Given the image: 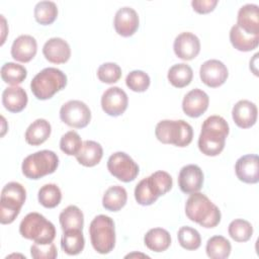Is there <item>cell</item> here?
<instances>
[{
  "instance_id": "1",
  "label": "cell",
  "mask_w": 259,
  "mask_h": 259,
  "mask_svg": "<svg viewBox=\"0 0 259 259\" xmlns=\"http://www.w3.org/2000/svg\"><path fill=\"white\" fill-rule=\"evenodd\" d=\"M229 124L220 115L207 117L202 125L198 138V148L205 156H218L225 148L226 138L229 135Z\"/></svg>"
},
{
  "instance_id": "2",
  "label": "cell",
  "mask_w": 259,
  "mask_h": 259,
  "mask_svg": "<svg viewBox=\"0 0 259 259\" xmlns=\"http://www.w3.org/2000/svg\"><path fill=\"white\" fill-rule=\"evenodd\" d=\"M185 214L194 223L203 228H214L221 222V210L210 199L200 193L194 192L187 198L185 203Z\"/></svg>"
},
{
  "instance_id": "3",
  "label": "cell",
  "mask_w": 259,
  "mask_h": 259,
  "mask_svg": "<svg viewBox=\"0 0 259 259\" xmlns=\"http://www.w3.org/2000/svg\"><path fill=\"white\" fill-rule=\"evenodd\" d=\"M67 85V76L60 69L49 67L37 73L30 82L33 95L39 100L52 98Z\"/></svg>"
},
{
  "instance_id": "4",
  "label": "cell",
  "mask_w": 259,
  "mask_h": 259,
  "mask_svg": "<svg viewBox=\"0 0 259 259\" xmlns=\"http://www.w3.org/2000/svg\"><path fill=\"white\" fill-rule=\"evenodd\" d=\"M20 235L34 243L48 244L56 238V228L42 214L38 212H29L19 225Z\"/></svg>"
},
{
  "instance_id": "5",
  "label": "cell",
  "mask_w": 259,
  "mask_h": 259,
  "mask_svg": "<svg viewBox=\"0 0 259 259\" xmlns=\"http://www.w3.org/2000/svg\"><path fill=\"white\" fill-rule=\"evenodd\" d=\"M92 247L99 254H108L115 246V230L113 220L105 214L95 217L89 226Z\"/></svg>"
},
{
  "instance_id": "6",
  "label": "cell",
  "mask_w": 259,
  "mask_h": 259,
  "mask_svg": "<svg viewBox=\"0 0 259 259\" xmlns=\"http://www.w3.org/2000/svg\"><path fill=\"white\" fill-rule=\"evenodd\" d=\"M156 138L163 144H172L176 147L188 146L193 138L192 126L183 119H164L157 123Z\"/></svg>"
},
{
  "instance_id": "7",
  "label": "cell",
  "mask_w": 259,
  "mask_h": 259,
  "mask_svg": "<svg viewBox=\"0 0 259 259\" xmlns=\"http://www.w3.org/2000/svg\"><path fill=\"white\" fill-rule=\"evenodd\" d=\"M26 199L25 188L18 182L7 183L1 191L0 223L11 224L19 214Z\"/></svg>"
},
{
  "instance_id": "8",
  "label": "cell",
  "mask_w": 259,
  "mask_h": 259,
  "mask_svg": "<svg viewBox=\"0 0 259 259\" xmlns=\"http://www.w3.org/2000/svg\"><path fill=\"white\" fill-rule=\"evenodd\" d=\"M59 165L57 154L50 150H41L28 155L22 162L23 175L29 179H39L54 173Z\"/></svg>"
},
{
  "instance_id": "9",
  "label": "cell",
  "mask_w": 259,
  "mask_h": 259,
  "mask_svg": "<svg viewBox=\"0 0 259 259\" xmlns=\"http://www.w3.org/2000/svg\"><path fill=\"white\" fill-rule=\"evenodd\" d=\"M107 169L112 176L122 182L135 180L140 171L138 164L123 152H116L108 158Z\"/></svg>"
},
{
  "instance_id": "10",
  "label": "cell",
  "mask_w": 259,
  "mask_h": 259,
  "mask_svg": "<svg viewBox=\"0 0 259 259\" xmlns=\"http://www.w3.org/2000/svg\"><path fill=\"white\" fill-rule=\"evenodd\" d=\"M60 118L69 126L83 128L90 122L91 111L84 102L80 100H70L62 105Z\"/></svg>"
},
{
  "instance_id": "11",
  "label": "cell",
  "mask_w": 259,
  "mask_h": 259,
  "mask_svg": "<svg viewBox=\"0 0 259 259\" xmlns=\"http://www.w3.org/2000/svg\"><path fill=\"white\" fill-rule=\"evenodd\" d=\"M128 98L119 87H110L104 91L101 97V107L110 116L121 115L127 108Z\"/></svg>"
},
{
  "instance_id": "12",
  "label": "cell",
  "mask_w": 259,
  "mask_h": 259,
  "mask_svg": "<svg viewBox=\"0 0 259 259\" xmlns=\"http://www.w3.org/2000/svg\"><path fill=\"white\" fill-rule=\"evenodd\" d=\"M199 76L206 86L217 88L223 85L229 76L227 67L219 60H207L199 69Z\"/></svg>"
},
{
  "instance_id": "13",
  "label": "cell",
  "mask_w": 259,
  "mask_h": 259,
  "mask_svg": "<svg viewBox=\"0 0 259 259\" xmlns=\"http://www.w3.org/2000/svg\"><path fill=\"white\" fill-rule=\"evenodd\" d=\"M178 185L180 190L185 194L199 191L203 185L202 170L194 164L182 167L178 175Z\"/></svg>"
},
{
  "instance_id": "14",
  "label": "cell",
  "mask_w": 259,
  "mask_h": 259,
  "mask_svg": "<svg viewBox=\"0 0 259 259\" xmlns=\"http://www.w3.org/2000/svg\"><path fill=\"white\" fill-rule=\"evenodd\" d=\"M175 55L184 61L193 60L200 52L199 38L188 31L181 32L178 34L173 44Z\"/></svg>"
},
{
  "instance_id": "15",
  "label": "cell",
  "mask_w": 259,
  "mask_h": 259,
  "mask_svg": "<svg viewBox=\"0 0 259 259\" xmlns=\"http://www.w3.org/2000/svg\"><path fill=\"white\" fill-rule=\"evenodd\" d=\"M235 172L240 181L255 184L259 181V159L257 155L248 154L240 157L235 165Z\"/></svg>"
},
{
  "instance_id": "16",
  "label": "cell",
  "mask_w": 259,
  "mask_h": 259,
  "mask_svg": "<svg viewBox=\"0 0 259 259\" xmlns=\"http://www.w3.org/2000/svg\"><path fill=\"white\" fill-rule=\"evenodd\" d=\"M115 31L124 37L133 35L139 27V15L137 11L131 7L119 8L114 16L113 21Z\"/></svg>"
},
{
  "instance_id": "17",
  "label": "cell",
  "mask_w": 259,
  "mask_h": 259,
  "mask_svg": "<svg viewBox=\"0 0 259 259\" xmlns=\"http://www.w3.org/2000/svg\"><path fill=\"white\" fill-rule=\"evenodd\" d=\"M208 95L201 89L190 90L183 98L182 109L190 117H198L204 113L208 107Z\"/></svg>"
},
{
  "instance_id": "18",
  "label": "cell",
  "mask_w": 259,
  "mask_h": 259,
  "mask_svg": "<svg viewBox=\"0 0 259 259\" xmlns=\"http://www.w3.org/2000/svg\"><path fill=\"white\" fill-rule=\"evenodd\" d=\"M45 58L53 64H64L71 57L69 44L61 37H52L46 41L42 48Z\"/></svg>"
},
{
  "instance_id": "19",
  "label": "cell",
  "mask_w": 259,
  "mask_h": 259,
  "mask_svg": "<svg viewBox=\"0 0 259 259\" xmlns=\"http://www.w3.org/2000/svg\"><path fill=\"white\" fill-rule=\"evenodd\" d=\"M258 109L255 103L243 99L238 101L233 109L232 116L235 123L241 128H249L256 123Z\"/></svg>"
},
{
  "instance_id": "20",
  "label": "cell",
  "mask_w": 259,
  "mask_h": 259,
  "mask_svg": "<svg viewBox=\"0 0 259 259\" xmlns=\"http://www.w3.org/2000/svg\"><path fill=\"white\" fill-rule=\"evenodd\" d=\"M37 44L33 36L22 34L16 37L11 47L12 58L20 63H28L36 55Z\"/></svg>"
},
{
  "instance_id": "21",
  "label": "cell",
  "mask_w": 259,
  "mask_h": 259,
  "mask_svg": "<svg viewBox=\"0 0 259 259\" xmlns=\"http://www.w3.org/2000/svg\"><path fill=\"white\" fill-rule=\"evenodd\" d=\"M237 25L246 33L259 35V7L256 4H246L238 11Z\"/></svg>"
},
{
  "instance_id": "22",
  "label": "cell",
  "mask_w": 259,
  "mask_h": 259,
  "mask_svg": "<svg viewBox=\"0 0 259 259\" xmlns=\"http://www.w3.org/2000/svg\"><path fill=\"white\" fill-rule=\"evenodd\" d=\"M27 100L25 90L19 86L7 87L2 93V103L4 107L13 113L23 110L27 104Z\"/></svg>"
},
{
  "instance_id": "23",
  "label": "cell",
  "mask_w": 259,
  "mask_h": 259,
  "mask_svg": "<svg viewBox=\"0 0 259 259\" xmlns=\"http://www.w3.org/2000/svg\"><path fill=\"white\" fill-rule=\"evenodd\" d=\"M103 156V150L100 144L94 141H85L81 150L76 155L77 161L85 167H93L97 165Z\"/></svg>"
},
{
  "instance_id": "24",
  "label": "cell",
  "mask_w": 259,
  "mask_h": 259,
  "mask_svg": "<svg viewBox=\"0 0 259 259\" xmlns=\"http://www.w3.org/2000/svg\"><path fill=\"white\" fill-rule=\"evenodd\" d=\"M51 124L44 118H38L29 124L25 132V141L31 146H38L45 143L51 135Z\"/></svg>"
},
{
  "instance_id": "25",
  "label": "cell",
  "mask_w": 259,
  "mask_h": 259,
  "mask_svg": "<svg viewBox=\"0 0 259 259\" xmlns=\"http://www.w3.org/2000/svg\"><path fill=\"white\" fill-rule=\"evenodd\" d=\"M144 243L151 251L163 252L170 247L171 236L165 229L154 228L147 232L144 237Z\"/></svg>"
},
{
  "instance_id": "26",
  "label": "cell",
  "mask_w": 259,
  "mask_h": 259,
  "mask_svg": "<svg viewBox=\"0 0 259 259\" xmlns=\"http://www.w3.org/2000/svg\"><path fill=\"white\" fill-rule=\"evenodd\" d=\"M230 41L236 50L240 52H250L258 47L259 35L248 34L235 24L230 30Z\"/></svg>"
},
{
  "instance_id": "27",
  "label": "cell",
  "mask_w": 259,
  "mask_h": 259,
  "mask_svg": "<svg viewBox=\"0 0 259 259\" xmlns=\"http://www.w3.org/2000/svg\"><path fill=\"white\" fill-rule=\"evenodd\" d=\"M85 246V239L82 230L70 229L64 231L61 239V247L68 255H77L81 253Z\"/></svg>"
},
{
  "instance_id": "28",
  "label": "cell",
  "mask_w": 259,
  "mask_h": 259,
  "mask_svg": "<svg viewBox=\"0 0 259 259\" xmlns=\"http://www.w3.org/2000/svg\"><path fill=\"white\" fill-rule=\"evenodd\" d=\"M127 200L126 190L119 185L109 187L102 198V205L109 211H118L121 209Z\"/></svg>"
},
{
  "instance_id": "29",
  "label": "cell",
  "mask_w": 259,
  "mask_h": 259,
  "mask_svg": "<svg viewBox=\"0 0 259 259\" xmlns=\"http://www.w3.org/2000/svg\"><path fill=\"white\" fill-rule=\"evenodd\" d=\"M168 80L176 88H183L190 84L193 78V71L187 64H175L168 71Z\"/></svg>"
},
{
  "instance_id": "30",
  "label": "cell",
  "mask_w": 259,
  "mask_h": 259,
  "mask_svg": "<svg viewBox=\"0 0 259 259\" xmlns=\"http://www.w3.org/2000/svg\"><path fill=\"white\" fill-rule=\"evenodd\" d=\"M59 221L63 231L70 229L82 230L84 225V215L78 206L69 205L60 213Z\"/></svg>"
},
{
  "instance_id": "31",
  "label": "cell",
  "mask_w": 259,
  "mask_h": 259,
  "mask_svg": "<svg viewBox=\"0 0 259 259\" xmlns=\"http://www.w3.org/2000/svg\"><path fill=\"white\" fill-rule=\"evenodd\" d=\"M232 246L229 240L223 236H213L207 240L205 251L209 258L225 259L229 257Z\"/></svg>"
},
{
  "instance_id": "32",
  "label": "cell",
  "mask_w": 259,
  "mask_h": 259,
  "mask_svg": "<svg viewBox=\"0 0 259 259\" xmlns=\"http://www.w3.org/2000/svg\"><path fill=\"white\" fill-rule=\"evenodd\" d=\"M27 76L26 69L16 63H5L1 68L2 80L12 86L22 83Z\"/></svg>"
},
{
  "instance_id": "33",
  "label": "cell",
  "mask_w": 259,
  "mask_h": 259,
  "mask_svg": "<svg viewBox=\"0 0 259 259\" xmlns=\"http://www.w3.org/2000/svg\"><path fill=\"white\" fill-rule=\"evenodd\" d=\"M58 16V7L55 2L40 1L34 7V18L42 25L52 24Z\"/></svg>"
},
{
  "instance_id": "34",
  "label": "cell",
  "mask_w": 259,
  "mask_h": 259,
  "mask_svg": "<svg viewBox=\"0 0 259 259\" xmlns=\"http://www.w3.org/2000/svg\"><path fill=\"white\" fill-rule=\"evenodd\" d=\"M230 237L236 242H247L251 239L253 234L252 225L243 219H237L231 222L228 229Z\"/></svg>"
},
{
  "instance_id": "35",
  "label": "cell",
  "mask_w": 259,
  "mask_h": 259,
  "mask_svg": "<svg viewBox=\"0 0 259 259\" xmlns=\"http://www.w3.org/2000/svg\"><path fill=\"white\" fill-rule=\"evenodd\" d=\"M38 202L47 207V208H54L56 207L62 199V192L54 183H49L40 187L38 190Z\"/></svg>"
},
{
  "instance_id": "36",
  "label": "cell",
  "mask_w": 259,
  "mask_h": 259,
  "mask_svg": "<svg viewBox=\"0 0 259 259\" xmlns=\"http://www.w3.org/2000/svg\"><path fill=\"white\" fill-rule=\"evenodd\" d=\"M180 246L186 250L192 251L200 247L201 238L197 230L191 227H181L177 234Z\"/></svg>"
},
{
  "instance_id": "37",
  "label": "cell",
  "mask_w": 259,
  "mask_h": 259,
  "mask_svg": "<svg viewBox=\"0 0 259 259\" xmlns=\"http://www.w3.org/2000/svg\"><path fill=\"white\" fill-rule=\"evenodd\" d=\"M135 198L141 205H151L158 199V196L153 190L148 177L142 179L137 184L135 188Z\"/></svg>"
},
{
  "instance_id": "38",
  "label": "cell",
  "mask_w": 259,
  "mask_h": 259,
  "mask_svg": "<svg viewBox=\"0 0 259 259\" xmlns=\"http://www.w3.org/2000/svg\"><path fill=\"white\" fill-rule=\"evenodd\" d=\"M150 184L152 188L154 189L155 193L159 196L166 194L173 185L172 177L170 176L169 173L165 171H156L149 177Z\"/></svg>"
},
{
  "instance_id": "39",
  "label": "cell",
  "mask_w": 259,
  "mask_h": 259,
  "mask_svg": "<svg viewBox=\"0 0 259 259\" xmlns=\"http://www.w3.org/2000/svg\"><path fill=\"white\" fill-rule=\"evenodd\" d=\"M82 145V140L75 131L67 132L60 141V149L68 156H76L81 150Z\"/></svg>"
},
{
  "instance_id": "40",
  "label": "cell",
  "mask_w": 259,
  "mask_h": 259,
  "mask_svg": "<svg viewBox=\"0 0 259 259\" xmlns=\"http://www.w3.org/2000/svg\"><path fill=\"white\" fill-rule=\"evenodd\" d=\"M150 77L141 70L132 71L125 78L126 86L135 92H144L150 86Z\"/></svg>"
},
{
  "instance_id": "41",
  "label": "cell",
  "mask_w": 259,
  "mask_h": 259,
  "mask_svg": "<svg viewBox=\"0 0 259 259\" xmlns=\"http://www.w3.org/2000/svg\"><path fill=\"white\" fill-rule=\"evenodd\" d=\"M98 79L106 84L117 82L121 77V69L115 63H104L97 69Z\"/></svg>"
},
{
  "instance_id": "42",
  "label": "cell",
  "mask_w": 259,
  "mask_h": 259,
  "mask_svg": "<svg viewBox=\"0 0 259 259\" xmlns=\"http://www.w3.org/2000/svg\"><path fill=\"white\" fill-rule=\"evenodd\" d=\"M31 257L34 259H55L58 256V250L55 244H38L34 243L30 247Z\"/></svg>"
},
{
  "instance_id": "43",
  "label": "cell",
  "mask_w": 259,
  "mask_h": 259,
  "mask_svg": "<svg viewBox=\"0 0 259 259\" xmlns=\"http://www.w3.org/2000/svg\"><path fill=\"white\" fill-rule=\"evenodd\" d=\"M218 4V0H193L191 6L194 11L199 14H205L214 9Z\"/></svg>"
}]
</instances>
